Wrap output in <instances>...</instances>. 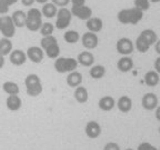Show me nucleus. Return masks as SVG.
<instances>
[{"mask_svg":"<svg viewBox=\"0 0 160 150\" xmlns=\"http://www.w3.org/2000/svg\"><path fill=\"white\" fill-rule=\"evenodd\" d=\"M143 18V12L137 8L120 10L117 15V19L122 25H137Z\"/></svg>","mask_w":160,"mask_h":150,"instance_id":"f257e3e1","label":"nucleus"},{"mask_svg":"<svg viewBox=\"0 0 160 150\" xmlns=\"http://www.w3.org/2000/svg\"><path fill=\"white\" fill-rule=\"evenodd\" d=\"M25 86L26 92L30 97H38L40 93L42 92V83L41 79L36 73H30L25 78Z\"/></svg>","mask_w":160,"mask_h":150,"instance_id":"f03ea898","label":"nucleus"},{"mask_svg":"<svg viewBox=\"0 0 160 150\" xmlns=\"http://www.w3.org/2000/svg\"><path fill=\"white\" fill-rule=\"evenodd\" d=\"M42 25V15L41 11L37 8H31L27 11V20H26V26L30 31H38Z\"/></svg>","mask_w":160,"mask_h":150,"instance_id":"7ed1b4c3","label":"nucleus"},{"mask_svg":"<svg viewBox=\"0 0 160 150\" xmlns=\"http://www.w3.org/2000/svg\"><path fill=\"white\" fill-rule=\"evenodd\" d=\"M78 61L75 58H67V57H58L55 61V67L56 71L59 73H65V72H71L73 70L77 69L78 67Z\"/></svg>","mask_w":160,"mask_h":150,"instance_id":"20e7f679","label":"nucleus"},{"mask_svg":"<svg viewBox=\"0 0 160 150\" xmlns=\"http://www.w3.org/2000/svg\"><path fill=\"white\" fill-rule=\"evenodd\" d=\"M71 19H72V15H71V11L69 9H67L66 7L58 9V12L56 15L55 28L59 30L67 29L71 23Z\"/></svg>","mask_w":160,"mask_h":150,"instance_id":"39448f33","label":"nucleus"},{"mask_svg":"<svg viewBox=\"0 0 160 150\" xmlns=\"http://www.w3.org/2000/svg\"><path fill=\"white\" fill-rule=\"evenodd\" d=\"M0 32L6 38H12L16 33V26L11 16L3 15L0 17Z\"/></svg>","mask_w":160,"mask_h":150,"instance_id":"423d86ee","label":"nucleus"},{"mask_svg":"<svg viewBox=\"0 0 160 150\" xmlns=\"http://www.w3.org/2000/svg\"><path fill=\"white\" fill-rule=\"evenodd\" d=\"M116 49L118 53L122 56H130L135 51V43L129 38H120L116 43Z\"/></svg>","mask_w":160,"mask_h":150,"instance_id":"0eeeda50","label":"nucleus"},{"mask_svg":"<svg viewBox=\"0 0 160 150\" xmlns=\"http://www.w3.org/2000/svg\"><path fill=\"white\" fill-rule=\"evenodd\" d=\"M71 15L80 20H88L92 17V10L86 5L82 6H72L71 7Z\"/></svg>","mask_w":160,"mask_h":150,"instance_id":"6e6552de","label":"nucleus"},{"mask_svg":"<svg viewBox=\"0 0 160 150\" xmlns=\"http://www.w3.org/2000/svg\"><path fill=\"white\" fill-rule=\"evenodd\" d=\"M27 58L33 63H40L45 58V51L42 50L41 47H38V46H32V47H29L27 49Z\"/></svg>","mask_w":160,"mask_h":150,"instance_id":"1a4fd4ad","label":"nucleus"},{"mask_svg":"<svg viewBox=\"0 0 160 150\" xmlns=\"http://www.w3.org/2000/svg\"><path fill=\"white\" fill-rule=\"evenodd\" d=\"M81 43L82 46L88 50H92L97 48L98 43H99V38H98L97 33L88 31V32L83 33L81 36Z\"/></svg>","mask_w":160,"mask_h":150,"instance_id":"9d476101","label":"nucleus"},{"mask_svg":"<svg viewBox=\"0 0 160 150\" xmlns=\"http://www.w3.org/2000/svg\"><path fill=\"white\" fill-rule=\"evenodd\" d=\"M158 103H159V100L156 93L153 92H147L143 95L142 99H141V106L145 110H155L158 107Z\"/></svg>","mask_w":160,"mask_h":150,"instance_id":"9b49d317","label":"nucleus"},{"mask_svg":"<svg viewBox=\"0 0 160 150\" xmlns=\"http://www.w3.org/2000/svg\"><path fill=\"white\" fill-rule=\"evenodd\" d=\"M85 133L90 139H97L101 135V126L96 120H90L85 127Z\"/></svg>","mask_w":160,"mask_h":150,"instance_id":"f8f14e48","label":"nucleus"},{"mask_svg":"<svg viewBox=\"0 0 160 150\" xmlns=\"http://www.w3.org/2000/svg\"><path fill=\"white\" fill-rule=\"evenodd\" d=\"M9 60L13 66H22L27 61V55L23 50L15 49L9 53Z\"/></svg>","mask_w":160,"mask_h":150,"instance_id":"ddd939ff","label":"nucleus"},{"mask_svg":"<svg viewBox=\"0 0 160 150\" xmlns=\"http://www.w3.org/2000/svg\"><path fill=\"white\" fill-rule=\"evenodd\" d=\"M86 27H87V29L89 31L97 33L99 31H101V29H102L103 21L98 17H91L88 20H86Z\"/></svg>","mask_w":160,"mask_h":150,"instance_id":"4468645a","label":"nucleus"},{"mask_svg":"<svg viewBox=\"0 0 160 150\" xmlns=\"http://www.w3.org/2000/svg\"><path fill=\"white\" fill-rule=\"evenodd\" d=\"M117 68L121 72H129L130 70L133 68V60L129 56H122L118 60Z\"/></svg>","mask_w":160,"mask_h":150,"instance_id":"2eb2a0df","label":"nucleus"},{"mask_svg":"<svg viewBox=\"0 0 160 150\" xmlns=\"http://www.w3.org/2000/svg\"><path fill=\"white\" fill-rule=\"evenodd\" d=\"M77 61H78V63H80V65L83 66V67H91V66H93V63H95V56L90 52L89 50L82 51V52H80L79 55H78Z\"/></svg>","mask_w":160,"mask_h":150,"instance_id":"dca6fc26","label":"nucleus"},{"mask_svg":"<svg viewBox=\"0 0 160 150\" xmlns=\"http://www.w3.org/2000/svg\"><path fill=\"white\" fill-rule=\"evenodd\" d=\"M66 81H67V85L70 88H77L78 86H80L81 82H82V75L79 71L73 70V71L68 73L67 78H66Z\"/></svg>","mask_w":160,"mask_h":150,"instance_id":"f3484780","label":"nucleus"},{"mask_svg":"<svg viewBox=\"0 0 160 150\" xmlns=\"http://www.w3.org/2000/svg\"><path fill=\"white\" fill-rule=\"evenodd\" d=\"M21 106H22V101L18 95L8 96V98L6 99V107L10 111H18L21 108Z\"/></svg>","mask_w":160,"mask_h":150,"instance_id":"a211bd4d","label":"nucleus"},{"mask_svg":"<svg viewBox=\"0 0 160 150\" xmlns=\"http://www.w3.org/2000/svg\"><path fill=\"white\" fill-rule=\"evenodd\" d=\"M116 106V100L111 96H105L98 101V107L102 111H111Z\"/></svg>","mask_w":160,"mask_h":150,"instance_id":"6ab92c4d","label":"nucleus"},{"mask_svg":"<svg viewBox=\"0 0 160 150\" xmlns=\"http://www.w3.org/2000/svg\"><path fill=\"white\" fill-rule=\"evenodd\" d=\"M117 108L119 111L123 113H128L132 108V100L128 96H121L117 101Z\"/></svg>","mask_w":160,"mask_h":150,"instance_id":"aec40b11","label":"nucleus"},{"mask_svg":"<svg viewBox=\"0 0 160 150\" xmlns=\"http://www.w3.org/2000/svg\"><path fill=\"white\" fill-rule=\"evenodd\" d=\"M13 23L16 28H23L26 26V20H27V13L23 10H16L11 15Z\"/></svg>","mask_w":160,"mask_h":150,"instance_id":"412c9836","label":"nucleus"},{"mask_svg":"<svg viewBox=\"0 0 160 150\" xmlns=\"http://www.w3.org/2000/svg\"><path fill=\"white\" fill-rule=\"evenodd\" d=\"M40 11H41L42 17L48 18V19H52V18H55L56 15H57L58 7L53 5L52 2H47L42 6V8H41Z\"/></svg>","mask_w":160,"mask_h":150,"instance_id":"4be33fe9","label":"nucleus"},{"mask_svg":"<svg viewBox=\"0 0 160 150\" xmlns=\"http://www.w3.org/2000/svg\"><path fill=\"white\" fill-rule=\"evenodd\" d=\"M73 97H75L76 101L79 103H85L89 99V93H88V90L83 86H78L75 90V93H73Z\"/></svg>","mask_w":160,"mask_h":150,"instance_id":"5701e85b","label":"nucleus"},{"mask_svg":"<svg viewBox=\"0 0 160 150\" xmlns=\"http://www.w3.org/2000/svg\"><path fill=\"white\" fill-rule=\"evenodd\" d=\"M160 82V76L155 70H150L145 75V83L148 87H156Z\"/></svg>","mask_w":160,"mask_h":150,"instance_id":"b1692460","label":"nucleus"},{"mask_svg":"<svg viewBox=\"0 0 160 150\" xmlns=\"http://www.w3.org/2000/svg\"><path fill=\"white\" fill-rule=\"evenodd\" d=\"M90 77L95 80H99L106 76V67L102 65H95L91 66L89 71Z\"/></svg>","mask_w":160,"mask_h":150,"instance_id":"393cba45","label":"nucleus"},{"mask_svg":"<svg viewBox=\"0 0 160 150\" xmlns=\"http://www.w3.org/2000/svg\"><path fill=\"white\" fill-rule=\"evenodd\" d=\"M12 51V42L9 38H1L0 39V55L9 56V53Z\"/></svg>","mask_w":160,"mask_h":150,"instance_id":"a878e982","label":"nucleus"},{"mask_svg":"<svg viewBox=\"0 0 160 150\" xmlns=\"http://www.w3.org/2000/svg\"><path fill=\"white\" fill-rule=\"evenodd\" d=\"M43 51H45V53L47 55L48 58H50V59H57V58L60 56L59 43L55 42V43H52V45L48 46L47 48L43 49Z\"/></svg>","mask_w":160,"mask_h":150,"instance_id":"bb28decb","label":"nucleus"},{"mask_svg":"<svg viewBox=\"0 0 160 150\" xmlns=\"http://www.w3.org/2000/svg\"><path fill=\"white\" fill-rule=\"evenodd\" d=\"M2 89L8 96L11 95H19L20 92V88L13 81H5L2 85Z\"/></svg>","mask_w":160,"mask_h":150,"instance_id":"cd10ccee","label":"nucleus"},{"mask_svg":"<svg viewBox=\"0 0 160 150\" xmlns=\"http://www.w3.org/2000/svg\"><path fill=\"white\" fill-rule=\"evenodd\" d=\"M151 46L148 43V41L142 37V36H138V38L136 39V42H135V48L141 53H145L147 52L148 50L150 49Z\"/></svg>","mask_w":160,"mask_h":150,"instance_id":"c85d7f7f","label":"nucleus"},{"mask_svg":"<svg viewBox=\"0 0 160 150\" xmlns=\"http://www.w3.org/2000/svg\"><path fill=\"white\" fill-rule=\"evenodd\" d=\"M63 39L67 43H70V45H75L80 40V35L78 31L76 30H67L63 35Z\"/></svg>","mask_w":160,"mask_h":150,"instance_id":"c756f323","label":"nucleus"},{"mask_svg":"<svg viewBox=\"0 0 160 150\" xmlns=\"http://www.w3.org/2000/svg\"><path fill=\"white\" fill-rule=\"evenodd\" d=\"M140 36H142V37L145 38L146 40H147L148 43H149L150 46L155 45L156 41L158 40L157 33H156L152 29H145V30H142V31H141V33H140Z\"/></svg>","mask_w":160,"mask_h":150,"instance_id":"7c9ffc66","label":"nucleus"},{"mask_svg":"<svg viewBox=\"0 0 160 150\" xmlns=\"http://www.w3.org/2000/svg\"><path fill=\"white\" fill-rule=\"evenodd\" d=\"M55 30V26L51 22H42L41 27H40L39 31L42 37H47V36H51Z\"/></svg>","mask_w":160,"mask_h":150,"instance_id":"2f4dec72","label":"nucleus"},{"mask_svg":"<svg viewBox=\"0 0 160 150\" xmlns=\"http://www.w3.org/2000/svg\"><path fill=\"white\" fill-rule=\"evenodd\" d=\"M55 42H58L57 38L55 37V36H47V37H42V39L40 40V47L42 48V50L45 49V48H47L48 46L52 45V43Z\"/></svg>","mask_w":160,"mask_h":150,"instance_id":"473e14b6","label":"nucleus"},{"mask_svg":"<svg viewBox=\"0 0 160 150\" xmlns=\"http://www.w3.org/2000/svg\"><path fill=\"white\" fill-rule=\"evenodd\" d=\"M133 5H135V8L143 12L150 8V1L149 0H133Z\"/></svg>","mask_w":160,"mask_h":150,"instance_id":"72a5a7b5","label":"nucleus"},{"mask_svg":"<svg viewBox=\"0 0 160 150\" xmlns=\"http://www.w3.org/2000/svg\"><path fill=\"white\" fill-rule=\"evenodd\" d=\"M10 6L8 5V2L6 0H0V15H6L8 12V10H9Z\"/></svg>","mask_w":160,"mask_h":150,"instance_id":"f704fd0d","label":"nucleus"},{"mask_svg":"<svg viewBox=\"0 0 160 150\" xmlns=\"http://www.w3.org/2000/svg\"><path fill=\"white\" fill-rule=\"evenodd\" d=\"M103 150H121V149H120V146L118 143L110 141V142H107L103 146Z\"/></svg>","mask_w":160,"mask_h":150,"instance_id":"c9c22d12","label":"nucleus"},{"mask_svg":"<svg viewBox=\"0 0 160 150\" xmlns=\"http://www.w3.org/2000/svg\"><path fill=\"white\" fill-rule=\"evenodd\" d=\"M138 150H158L155 146H152L149 142H142L138 146Z\"/></svg>","mask_w":160,"mask_h":150,"instance_id":"e433bc0d","label":"nucleus"},{"mask_svg":"<svg viewBox=\"0 0 160 150\" xmlns=\"http://www.w3.org/2000/svg\"><path fill=\"white\" fill-rule=\"evenodd\" d=\"M51 2H52L55 6H57V7L63 8V7H67V6L69 5L70 0H51Z\"/></svg>","mask_w":160,"mask_h":150,"instance_id":"4c0bfd02","label":"nucleus"},{"mask_svg":"<svg viewBox=\"0 0 160 150\" xmlns=\"http://www.w3.org/2000/svg\"><path fill=\"white\" fill-rule=\"evenodd\" d=\"M155 71H157L160 75V56L155 60Z\"/></svg>","mask_w":160,"mask_h":150,"instance_id":"58836bf2","label":"nucleus"},{"mask_svg":"<svg viewBox=\"0 0 160 150\" xmlns=\"http://www.w3.org/2000/svg\"><path fill=\"white\" fill-rule=\"evenodd\" d=\"M36 0H21V3H22L25 7H31V6L35 3Z\"/></svg>","mask_w":160,"mask_h":150,"instance_id":"ea45409f","label":"nucleus"},{"mask_svg":"<svg viewBox=\"0 0 160 150\" xmlns=\"http://www.w3.org/2000/svg\"><path fill=\"white\" fill-rule=\"evenodd\" d=\"M72 6H82L86 3V0H70Z\"/></svg>","mask_w":160,"mask_h":150,"instance_id":"a19ab883","label":"nucleus"},{"mask_svg":"<svg viewBox=\"0 0 160 150\" xmlns=\"http://www.w3.org/2000/svg\"><path fill=\"white\" fill-rule=\"evenodd\" d=\"M155 50H156V52L158 53V55L160 56V40H157L155 43Z\"/></svg>","mask_w":160,"mask_h":150,"instance_id":"79ce46f5","label":"nucleus"},{"mask_svg":"<svg viewBox=\"0 0 160 150\" xmlns=\"http://www.w3.org/2000/svg\"><path fill=\"white\" fill-rule=\"evenodd\" d=\"M156 112H155V116H156V119L158 120V121H160V106L158 105V107L156 108Z\"/></svg>","mask_w":160,"mask_h":150,"instance_id":"37998d69","label":"nucleus"},{"mask_svg":"<svg viewBox=\"0 0 160 150\" xmlns=\"http://www.w3.org/2000/svg\"><path fill=\"white\" fill-rule=\"evenodd\" d=\"M5 66V56L0 55V69H2Z\"/></svg>","mask_w":160,"mask_h":150,"instance_id":"c03bdc74","label":"nucleus"},{"mask_svg":"<svg viewBox=\"0 0 160 150\" xmlns=\"http://www.w3.org/2000/svg\"><path fill=\"white\" fill-rule=\"evenodd\" d=\"M6 1H7L9 6H12V5H15V3L17 2L18 0H6Z\"/></svg>","mask_w":160,"mask_h":150,"instance_id":"a18cd8bd","label":"nucleus"},{"mask_svg":"<svg viewBox=\"0 0 160 150\" xmlns=\"http://www.w3.org/2000/svg\"><path fill=\"white\" fill-rule=\"evenodd\" d=\"M38 3H41V5H45V3L48 2V0H36Z\"/></svg>","mask_w":160,"mask_h":150,"instance_id":"49530a36","label":"nucleus"},{"mask_svg":"<svg viewBox=\"0 0 160 150\" xmlns=\"http://www.w3.org/2000/svg\"><path fill=\"white\" fill-rule=\"evenodd\" d=\"M150 2H152V3H157V2H160V0H149Z\"/></svg>","mask_w":160,"mask_h":150,"instance_id":"de8ad7c7","label":"nucleus"},{"mask_svg":"<svg viewBox=\"0 0 160 150\" xmlns=\"http://www.w3.org/2000/svg\"><path fill=\"white\" fill-rule=\"evenodd\" d=\"M126 150H133V149H131V148H127Z\"/></svg>","mask_w":160,"mask_h":150,"instance_id":"09e8293b","label":"nucleus"},{"mask_svg":"<svg viewBox=\"0 0 160 150\" xmlns=\"http://www.w3.org/2000/svg\"><path fill=\"white\" fill-rule=\"evenodd\" d=\"M158 131H159V133H160V126H159V128H158Z\"/></svg>","mask_w":160,"mask_h":150,"instance_id":"8fccbe9b","label":"nucleus"},{"mask_svg":"<svg viewBox=\"0 0 160 150\" xmlns=\"http://www.w3.org/2000/svg\"><path fill=\"white\" fill-rule=\"evenodd\" d=\"M159 150H160V149H159Z\"/></svg>","mask_w":160,"mask_h":150,"instance_id":"3c124183","label":"nucleus"}]
</instances>
